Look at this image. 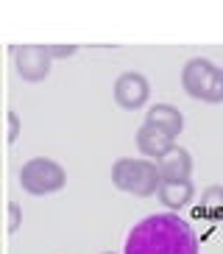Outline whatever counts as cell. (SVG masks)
Segmentation results:
<instances>
[{"label": "cell", "mask_w": 223, "mask_h": 254, "mask_svg": "<svg viewBox=\"0 0 223 254\" xmlns=\"http://www.w3.org/2000/svg\"><path fill=\"white\" fill-rule=\"evenodd\" d=\"M173 145H176V142L165 134V131L148 126V123H142L140 131H137V148L142 151V157L145 159H162Z\"/></svg>", "instance_id": "cell-9"}, {"label": "cell", "mask_w": 223, "mask_h": 254, "mask_svg": "<svg viewBox=\"0 0 223 254\" xmlns=\"http://www.w3.org/2000/svg\"><path fill=\"white\" fill-rule=\"evenodd\" d=\"M112 182L117 190L131 195H140V198H148V195H156L162 179L156 173V165L151 159H131L123 157L114 162L112 168Z\"/></svg>", "instance_id": "cell-3"}, {"label": "cell", "mask_w": 223, "mask_h": 254, "mask_svg": "<svg viewBox=\"0 0 223 254\" xmlns=\"http://www.w3.org/2000/svg\"><path fill=\"white\" fill-rule=\"evenodd\" d=\"M51 51L48 45H22L14 48V64H17V73H20L22 81H45L48 73H51Z\"/></svg>", "instance_id": "cell-5"}, {"label": "cell", "mask_w": 223, "mask_h": 254, "mask_svg": "<svg viewBox=\"0 0 223 254\" xmlns=\"http://www.w3.org/2000/svg\"><path fill=\"white\" fill-rule=\"evenodd\" d=\"M48 51H51V59H67V56H73L78 48L75 45H48Z\"/></svg>", "instance_id": "cell-13"}, {"label": "cell", "mask_w": 223, "mask_h": 254, "mask_svg": "<svg viewBox=\"0 0 223 254\" xmlns=\"http://www.w3.org/2000/svg\"><path fill=\"white\" fill-rule=\"evenodd\" d=\"M148 98H151V84L142 73L128 70V73L117 75V81H114V101H117V106L134 112V109L148 104Z\"/></svg>", "instance_id": "cell-6"}, {"label": "cell", "mask_w": 223, "mask_h": 254, "mask_svg": "<svg viewBox=\"0 0 223 254\" xmlns=\"http://www.w3.org/2000/svg\"><path fill=\"white\" fill-rule=\"evenodd\" d=\"M201 207L204 209H223V187L212 185L201 193Z\"/></svg>", "instance_id": "cell-11"}, {"label": "cell", "mask_w": 223, "mask_h": 254, "mask_svg": "<svg viewBox=\"0 0 223 254\" xmlns=\"http://www.w3.org/2000/svg\"><path fill=\"white\" fill-rule=\"evenodd\" d=\"M20 185L25 193L31 195H51L59 193L67 185V173L59 162H53L48 157H34L22 165L20 171Z\"/></svg>", "instance_id": "cell-4"}, {"label": "cell", "mask_w": 223, "mask_h": 254, "mask_svg": "<svg viewBox=\"0 0 223 254\" xmlns=\"http://www.w3.org/2000/svg\"><path fill=\"white\" fill-rule=\"evenodd\" d=\"M6 120H8V142H17V137H20V118H17V112H8Z\"/></svg>", "instance_id": "cell-14"}, {"label": "cell", "mask_w": 223, "mask_h": 254, "mask_svg": "<svg viewBox=\"0 0 223 254\" xmlns=\"http://www.w3.org/2000/svg\"><path fill=\"white\" fill-rule=\"evenodd\" d=\"M6 209H8V232H17V229H20V212H22L20 204H17V201H8Z\"/></svg>", "instance_id": "cell-12"}, {"label": "cell", "mask_w": 223, "mask_h": 254, "mask_svg": "<svg viewBox=\"0 0 223 254\" xmlns=\"http://www.w3.org/2000/svg\"><path fill=\"white\" fill-rule=\"evenodd\" d=\"M156 173L162 182H190V173H193V157L190 151L181 148V145H173L162 159H156Z\"/></svg>", "instance_id": "cell-7"}, {"label": "cell", "mask_w": 223, "mask_h": 254, "mask_svg": "<svg viewBox=\"0 0 223 254\" xmlns=\"http://www.w3.org/2000/svg\"><path fill=\"white\" fill-rule=\"evenodd\" d=\"M145 123L154 126V128H159V131H165L170 140H176V137L181 134V128H184V118H181V112H178L176 106H170V104L151 106L148 115H145Z\"/></svg>", "instance_id": "cell-8"}, {"label": "cell", "mask_w": 223, "mask_h": 254, "mask_svg": "<svg viewBox=\"0 0 223 254\" xmlns=\"http://www.w3.org/2000/svg\"><path fill=\"white\" fill-rule=\"evenodd\" d=\"M181 87L193 101L223 104V70L209 59H190L181 70Z\"/></svg>", "instance_id": "cell-2"}, {"label": "cell", "mask_w": 223, "mask_h": 254, "mask_svg": "<svg viewBox=\"0 0 223 254\" xmlns=\"http://www.w3.org/2000/svg\"><path fill=\"white\" fill-rule=\"evenodd\" d=\"M123 254H198V238L176 212H159L131 226Z\"/></svg>", "instance_id": "cell-1"}, {"label": "cell", "mask_w": 223, "mask_h": 254, "mask_svg": "<svg viewBox=\"0 0 223 254\" xmlns=\"http://www.w3.org/2000/svg\"><path fill=\"white\" fill-rule=\"evenodd\" d=\"M104 254H112V252H104Z\"/></svg>", "instance_id": "cell-15"}, {"label": "cell", "mask_w": 223, "mask_h": 254, "mask_svg": "<svg viewBox=\"0 0 223 254\" xmlns=\"http://www.w3.org/2000/svg\"><path fill=\"white\" fill-rule=\"evenodd\" d=\"M156 195L167 209H184L195 198V187L193 182H162Z\"/></svg>", "instance_id": "cell-10"}]
</instances>
